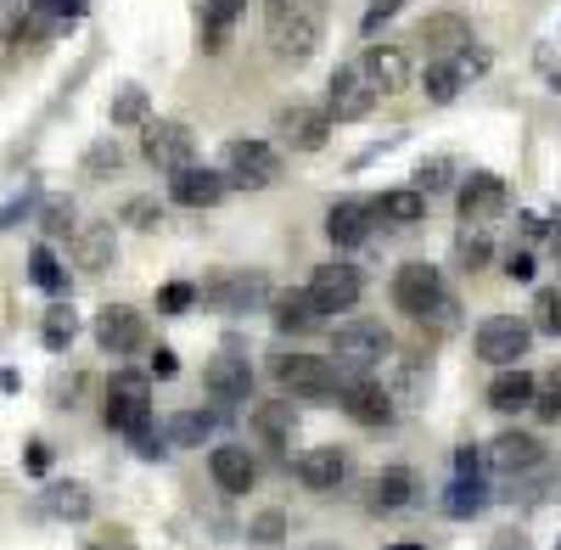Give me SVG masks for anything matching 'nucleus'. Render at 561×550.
<instances>
[{
	"label": "nucleus",
	"instance_id": "obj_58",
	"mask_svg": "<svg viewBox=\"0 0 561 550\" xmlns=\"http://www.w3.org/2000/svg\"><path fill=\"white\" fill-rule=\"evenodd\" d=\"M523 219V237H545V214H517Z\"/></svg>",
	"mask_w": 561,
	"mask_h": 550
},
{
	"label": "nucleus",
	"instance_id": "obj_36",
	"mask_svg": "<svg viewBox=\"0 0 561 550\" xmlns=\"http://www.w3.org/2000/svg\"><path fill=\"white\" fill-rule=\"evenodd\" d=\"M489 259H494V242L483 237V225H466V231L455 237V264H460L466 275H478Z\"/></svg>",
	"mask_w": 561,
	"mask_h": 550
},
{
	"label": "nucleus",
	"instance_id": "obj_54",
	"mask_svg": "<svg viewBox=\"0 0 561 550\" xmlns=\"http://www.w3.org/2000/svg\"><path fill=\"white\" fill-rule=\"evenodd\" d=\"M455 472H466V478H472V472H483V449L460 444V449H455Z\"/></svg>",
	"mask_w": 561,
	"mask_h": 550
},
{
	"label": "nucleus",
	"instance_id": "obj_8",
	"mask_svg": "<svg viewBox=\"0 0 561 550\" xmlns=\"http://www.w3.org/2000/svg\"><path fill=\"white\" fill-rule=\"evenodd\" d=\"M483 467L500 472V478H523L534 467H545V438L539 433H523V427H505L483 444Z\"/></svg>",
	"mask_w": 561,
	"mask_h": 550
},
{
	"label": "nucleus",
	"instance_id": "obj_35",
	"mask_svg": "<svg viewBox=\"0 0 561 550\" xmlns=\"http://www.w3.org/2000/svg\"><path fill=\"white\" fill-rule=\"evenodd\" d=\"M28 282H34L39 293H68V270H62V259L45 248V242L28 253Z\"/></svg>",
	"mask_w": 561,
	"mask_h": 550
},
{
	"label": "nucleus",
	"instance_id": "obj_14",
	"mask_svg": "<svg viewBox=\"0 0 561 550\" xmlns=\"http://www.w3.org/2000/svg\"><path fill=\"white\" fill-rule=\"evenodd\" d=\"M370 107H377V90H370V79L359 68H337L332 79H325V118L332 124H354Z\"/></svg>",
	"mask_w": 561,
	"mask_h": 550
},
{
	"label": "nucleus",
	"instance_id": "obj_30",
	"mask_svg": "<svg viewBox=\"0 0 561 550\" xmlns=\"http://www.w3.org/2000/svg\"><path fill=\"white\" fill-rule=\"evenodd\" d=\"M415 489H421V478L410 467H382L377 483H370V506L377 512H404V506H415Z\"/></svg>",
	"mask_w": 561,
	"mask_h": 550
},
{
	"label": "nucleus",
	"instance_id": "obj_25",
	"mask_svg": "<svg viewBox=\"0 0 561 550\" xmlns=\"http://www.w3.org/2000/svg\"><path fill=\"white\" fill-rule=\"evenodd\" d=\"M489 483H483V472H455V483L444 489V517H455V523H472V517H483L489 512Z\"/></svg>",
	"mask_w": 561,
	"mask_h": 550
},
{
	"label": "nucleus",
	"instance_id": "obj_24",
	"mask_svg": "<svg viewBox=\"0 0 561 550\" xmlns=\"http://www.w3.org/2000/svg\"><path fill=\"white\" fill-rule=\"evenodd\" d=\"M534 388H539L534 371H523V365H500V377L489 382V410H500V416H517V410L534 404Z\"/></svg>",
	"mask_w": 561,
	"mask_h": 550
},
{
	"label": "nucleus",
	"instance_id": "obj_23",
	"mask_svg": "<svg viewBox=\"0 0 561 550\" xmlns=\"http://www.w3.org/2000/svg\"><path fill=\"white\" fill-rule=\"evenodd\" d=\"M370 203H359V197H343V203H332L325 208V237H332L337 248H359V242H370Z\"/></svg>",
	"mask_w": 561,
	"mask_h": 550
},
{
	"label": "nucleus",
	"instance_id": "obj_40",
	"mask_svg": "<svg viewBox=\"0 0 561 550\" xmlns=\"http://www.w3.org/2000/svg\"><path fill=\"white\" fill-rule=\"evenodd\" d=\"M421 90H427V102L449 107V102L460 96V73H455L449 62H433V68H427V79H421Z\"/></svg>",
	"mask_w": 561,
	"mask_h": 550
},
{
	"label": "nucleus",
	"instance_id": "obj_57",
	"mask_svg": "<svg viewBox=\"0 0 561 550\" xmlns=\"http://www.w3.org/2000/svg\"><path fill=\"white\" fill-rule=\"evenodd\" d=\"M545 242H550V253H556V264H561V208L545 219Z\"/></svg>",
	"mask_w": 561,
	"mask_h": 550
},
{
	"label": "nucleus",
	"instance_id": "obj_41",
	"mask_svg": "<svg viewBox=\"0 0 561 550\" xmlns=\"http://www.w3.org/2000/svg\"><path fill=\"white\" fill-rule=\"evenodd\" d=\"M534 332H545V337H561V293L556 287H539V298H534V320H528Z\"/></svg>",
	"mask_w": 561,
	"mask_h": 550
},
{
	"label": "nucleus",
	"instance_id": "obj_60",
	"mask_svg": "<svg viewBox=\"0 0 561 550\" xmlns=\"http://www.w3.org/2000/svg\"><path fill=\"white\" fill-rule=\"evenodd\" d=\"M550 90H556V96H561V73H556V79H550Z\"/></svg>",
	"mask_w": 561,
	"mask_h": 550
},
{
	"label": "nucleus",
	"instance_id": "obj_44",
	"mask_svg": "<svg viewBox=\"0 0 561 550\" xmlns=\"http://www.w3.org/2000/svg\"><path fill=\"white\" fill-rule=\"evenodd\" d=\"M528 410H534L539 422H561V365L534 388V404H528Z\"/></svg>",
	"mask_w": 561,
	"mask_h": 550
},
{
	"label": "nucleus",
	"instance_id": "obj_17",
	"mask_svg": "<svg viewBox=\"0 0 561 550\" xmlns=\"http://www.w3.org/2000/svg\"><path fill=\"white\" fill-rule=\"evenodd\" d=\"M225 192H230L225 169H203V163H185V169H174V174H169V197H174L180 208H214V203H219Z\"/></svg>",
	"mask_w": 561,
	"mask_h": 550
},
{
	"label": "nucleus",
	"instance_id": "obj_4",
	"mask_svg": "<svg viewBox=\"0 0 561 550\" xmlns=\"http://www.w3.org/2000/svg\"><path fill=\"white\" fill-rule=\"evenodd\" d=\"M107 427L124 438L152 433V377L147 371H113L107 382Z\"/></svg>",
	"mask_w": 561,
	"mask_h": 550
},
{
	"label": "nucleus",
	"instance_id": "obj_45",
	"mask_svg": "<svg viewBox=\"0 0 561 550\" xmlns=\"http://www.w3.org/2000/svg\"><path fill=\"white\" fill-rule=\"evenodd\" d=\"M449 180H455V163H449V158H433V163H421V169H415V192H421V197L449 192Z\"/></svg>",
	"mask_w": 561,
	"mask_h": 550
},
{
	"label": "nucleus",
	"instance_id": "obj_27",
	"mask_svg": "<svg viewBox=\"0 0 561 550\" xmlns=\"http://www.w3.org/2000/svg\"><path fill=\"white\" fill-rule=\"evenodd\" d=\"M113 259H118L113 225H84V231H73V264H79L84 275H102Z\"/></svg>",
	"mask_w": 561,
	"mask_h": 550
},
{
	"label": "nucleus",
	"instance_id": "obj_47",
	"mask_svg": "<svg viewBox=\"0 0 561 550\" xmlns=\"http://www.w3.org/2000/svg\"><path fill=\"white\" fill-rule=\"evenodd\" d=\"M197 303V287L192 282H169L163 293H158V314H185Z\"/></svg>",
	"mask_w": 561,
	"mask_h": 550
},
{
	"label": "nucleus",
	"instance_id": "obj_53",
	"mask_svg": "<svg viewBox=\"0 0 561 550\" xmlns=\"http://www.w3.org/2000/svg\"><path fill=\"white\" fill-rule=\"evenodd\" d=\"M174 371H180V359H174V348H163V343H158V354H152V371H147V377H158V382H169Z\"/></svg>",
	"mask_w": 561,
	"mask_h": 550
},
{
	"label": "nucleus",
	"instance_id": "obj_38",
	"mask_svg": "<svg viewBox=\"0 0 561 550\" xmlns=\"http://www.w3.org/2000/svg\"><path fill=\"white\" fill-rule=\"evenodd\" d=\"M39 337H45V348H51V354H62L73 337H79V314L68 309V303H57L51 314H45V326H39Z\"/></svg>",
	"mask_w": 561,
	"mask_h": 550
},
{
	"label": "nucleus",
	"instance_id": "obj_37",
	"mask_svg": "<svg viewBox=\"0 0 561 550\" xmlns=\"http://www.w3.org/2000/svg\"><path fill=\"white\" fill-rule=\"evenodd\" d=\"M214 427H219L214 410H180V416L163 427V438H169V444H203Z\"/></svg>",
	"mask_w": 561,
	"mask_h": 550
},
{
	"label": "nucleus",
	"instance_id": "obj_48",
	"mask_svg": "<svg viewBox=\"0 0 561 550\" xmlns=\"http://www.w3.org/2000/svg\"><path fill=\"white\" fill-rule=\"evenodd\" d=\"M523 478H534V472H523ZM511 494H523L528 506H539V500H556V494H561V467H550L545 478H534L528 489H511Z\"/></svg>",
	"mask_w": 561,
	"mask_h": 550
},
{
	"label": "nucleus",
	"instance_id": "obj_20",
	"mask_svg": "<svg viewBox=\"0 0 561 550\" xmlns=\"http://www.w3.org/2000/svg\"><path fill=\"white\" fill-rule=\"evenodd\" d=\"M280 141H287L293 152H320L325 141H332V118H325V107H287L275 118Z\"/></svg>",
	"mask_w": 561,
	"mask_h": 550
},
{
	"label": "nucleus",
	"instance_id": "obj_49",
	"mask_svg": "<svg viewBox=\"0 0 561 550\" xmlns=\"http://www.w3.org/2000/svg\"><path fill=\"white\" fill-rule=\"evenodd\" d=\"M34 208H39V186H28L23 197H12L7 208H0V231H18V225H23Z\"/></svg>",
	"mask_w": 561,
	"mask_h": 550
},
{
	"label": "nucleus",
	"instance_id": "obj_33",
	"mask_svg": "<svg viewBox=\"0 0 561 550\" xmlns=\"http://www.w3.org/2000/svg\"><path fill=\"white\" fill-rule=\"evenodd\" d=\"M45 512L62 517V523H90L96 500H90V489H84V483H51V489H45Z\"/></svg>",
	"mask_w": 561,
	"mask_h": 550
},
{
	"label": "nucleus",
	"instance_id": "obj_10",
	"mask_svg": "<svg viewBox=\"0 0 561 550\" xmlns=\"http://www.w3.org/2000/svg\"><path fill=\"white\" fill-rule=\"evenodd\" d=\"M275 174H280V152L270 141H230L225 147V180H230V186L264 192Z\"/></svg>",
	"mask_w": 561,
	"mask_h": 550
},
{
	"label": "nucleus",
	"instance_id": "obj_56",
	"mask_svg": "<svg viewBox=\"0 0 561 550\" xmlns=\"http://www.w3.org/2000/svg\"><path fill=\"white\" fill-rule=\"evenodd\" d=\"M23 461H28V472H34V478H45V467H51V449H45V444H28Z\"/></svg>",
	"mask_w": 561,
	"mask_h": 550
},
{
	"label": "nucleus",
	"instance_id": "obj_55",
	"mask_svg": "<svg viewBox=\"0 0 561 550\" xmlns=\"http://www.w3.org/2000/svg\"><path fill=\"white\" fill-rule=\"evenodd\" d=\"M489 550H534V539L523 534V528H505V534H494V545Z\"/></svg>",
	"mask_w": 561,
	"mask_h": 550
},
{
	"label": "nucleus",
	"instance_id": "obj_32",
	"mask_svg": "<svg viewBox=\"0 0 561 550\" xmlns=\"http://www.w3.org/2000/svg\"><path fill=\"white\" fill-rule=\"evenodd\" d=\"M242 12H248V0H203V51H225Z\"/></svg>",
	"mask_w": 561,
	"mask_h": 550
},
{
	"label": "nucleus",
	"instance_id": "obj_61",
	"mask_svg": "<svg viewBox=\"0 0 561 550\" xmlns=\"http://www.w3.org/2000/svg\"><path fill=\"white\" fill-rule=\"evenodd\" d=\"M556 550H561V539H556Z\"/></svg>",
	"mask_w": 561,
	"mask_h": 550
},
{
	"label": "nucleus",
	"instance_id": "obj_3",
	"mask_svg": "<svg viewBox=\"0 0 561 550\" xmlns=\"http://www.w3.org/2000/svg\"><path fill=\"white\" fill-rule=\"evenodd\" d=\"M325 34V0H275L270 12V39L287 62H309Z\"/></svg>",
	"mask_w": 561,
	"mask_h": 550
},
{
	"label": "nucleus",
	"instance_id": "obj_59",
	"mask_svg": "<svg viewBox=\"0 0 561 550\" xmlns=\"http://www.w3.org/2000/svg\"><path fill=\"white\" fill-rule=\"evenodd\" d=\"M388 550H427V545H388Z\"/></svg>",
	"mask_w": 561,
	"mask_h": 550
},
{
	"label": "nucleus",
	"instance_id": "obj_6",
	"mask_svg": "<svg viewBox=\"0 0 561 550\" xmlns=\"http://www.w3.org/2000/svg\"><path fill=\"white\" fill-rule=\"evenodd\" d=\"M438 298H444V275H438V264L410 259V264L393 270V309H399V314L427 320V314L438 309Z\"/></svg>",
	"mask_w": 561,
	"mask_h": 550
},
{
	"label": "nucleus",
	"instance_id": "obj_22",
	"mask_svg": "<svg viewBox=\"0 0 561 550\" xmlns=\"http://www.w3.org/2000/svg\"><path fill=\"white\" fill-rule=\"evenodd\" d=\"M208 472H214V483H219L225 494H248V489L259 483V467H253V455H248L242 444H214Z\"/></svg>",
	"mask_w": 561,
	"mask_h": 550
},
{
	"label": "nucleus",
	"instance_id": "obj_12",
	"mask_svg": "<svg viewBox=\"0 0 561 550\" xmlns=\"http://www.w3.org/2000/svg\"><path fill=\"white\" fill-rule=\"evenodd\" d=\"M293 478L309 489V494H337L348 483V455L337 444H314V449H298L293 455Z\"/></svg>",
	"mask_w": 561,
	"mask_h": 550
},
{
	"label": "nucleus",
	"instance_id": "obj_29",
	"mask_svg": "<svg viewBox=\"0 0 561 550\" xmlns=\"http://www.w3.org/2000/svg\"><path fill=\"white\" fill-rule=\"evenodd\" d=\"M264 309L275 314V332H287V337H304L320 326V309L309 303V293H270Z\"/></svg>",
	"mask_w": 561,
	"mask_h": 550
},
{
	"label": "nucleus",
	"instance_id": "obj_9",
	"mask_svg": "<svg viewBox=\"0 0 561 550\" xmlns=\"http://www.w3.org/2000/svg\"><path fill=\"white\" fill-rule=\"evenodd\" d=\"M140 152H147V163H152V169L174 174V169H185V163H197V135L185 129L180 118H147Z\"/></svg>",
	"mask_w": 561,
	"mask_h": 550
},
{
	"label": "nucleus",
	"instance_id": "obj_26",
	"mask_svg": "<svg viewBox=\"0 0 561 550\" xmlns=\"http://www.w3.org/2000/svg\"><path fill=\"white\" fill-rule=\"evenodd\" d=\"M370 219L393 225V231H410V225L427 219V197H421L415 186H393V192H382L377 203H370Z\"/></svg>",
	"mask_w": 561,
	"mask_h": 550
},
{
	"label": "nucleus",
	"instance_id": "obj_39",
	"mask_svg": "<svg viewBox=\"0 0 561 550\" xmlns=\"http://www.w3.org/2000/svg\"><path fill=\"white\" fill-rule=\"evenodd\" d=\"M248 539L264 545V550H275L280 539H287V512H280V506H264V512L248 523Z\"/></svg>",
	"mask_w": 561,
	"mask_h": 550
},
{
	"label": "nucleus",
	"instance_id": "obj_52",
	"mask_svg": "<svg viewBox=\"0 0 561 550\" xmlns=\"http://www.w3.org/2000/svg\"><path fill=\"white\" fill-rule=\"evenodd\" d=\"M129 444H135V455H140V461H163V455L174 449V444H169L158 427H152V433H140V438H129Z\"/></svg>",
	"mask_w": 561,
	"mask_h": 550
},
{
	"label": "nucleus",
	"instance_id": "obj_28",
	"mask_svg": "<svg viewBox=\"0 0 561 550\" xmlns=\"http://www.w3.org/2000/svg\"><path fill=\"white\" fill-rule=\"evenodd\" d=\"M421 45H427L433 57H455L460 45H472V23H466L460 12H433L427 23H421V34H415Z\"/></svg>",
	"mask_w": 561,
	"mask_h": 550
},
{
	"label": "nucleus",
	"instance_id": "obj_42",
	"mask_svg": "<svg viewBox=\"0 0 561 550\" xmlns=\"http://www.w3.org/2000/svg\"><path fill=\"white\" fill-rule=\"evenodd\" d=\"M39 231L45 237H73V203L68 197H45L39 203Z\"/></svg>",
	"mask_w": 561,
	"mask_h": 550
},
{
	"label": "nucleus",
	"instance_id": "obj_5",
	"mask_svg": "<svg viewBox=\"0 0 561 550\" xmlns=\"http://www.w3.org/2000/svg\"><path fill=\"white\" fill-rule=\"evenodd\" d=\"M197 298L219 314H248V309H264L270 303V275L264 270H225L214 275L208 287H197Z\"/></svg>",
	"mask_w": 561,
	"mask_h": 550
},
{
	"label": "nucleus",
	"instance_id": "obj_50",
	"mask_svg": "<svg viewBox=\"0 0 561 550\" xmlns=\"http://www.w3.org/2000/svg\"><path fill=\"white\" fill-rule=\"evenodd\" d=\"M500 270L511 275V282H523V287H528V282H534V275H539V264H534V253H528V248H511Z\"/></svg>",
	"mask_w": 561,
	"mask_h": 550
},
{
	"label": "nucleus",
	"instance_id": "obj_34",
	"mask_svg": "<svg viewBox=\"0 0 561 550\" xmlns=\"http://www.w3.org/2000/svg\"><path fill=\"white\" fill-rule=\"evenodd\" d=\"M107 118H113V129H135V124H147L152 118V96L140 84H124L118 96H113V107H107Z\"/></svg>",
	"mask_w": 561,
	"mask_h": 550
},
{
	"label": "nucleus",
	"instance_id": "obj_11",
	"mask_svg": "<svg viewBox=\"0 0 561 550\" xmlns=\"http://www.w3.org/2000/svg\"><path fill=\"white\" fill-rule=\"evenodd\" d=\"M309 303L320 309V314H337V309H354L359 303V293H365V282H359V270L354 264H314V275H309Z\"/></svg>",
	"mask_w": 561,
	"mask_h": 550
},
{
	"label": "nucleus",
	"instance_id": "obj_2",
	"mask_svg": "<svg viewBox=\"0 0 561 550\" xmlns=\"http://www.w3.org/2000/svg\"><path fill=\"white\" fill-rule=\"evenodd\" d=\"M270 377H275V388L287 399H320V404H337V388H343L332 359L325 354H298V348H280L270 359Z\"/></svg>",
	"mask_w": 561,
	"mask_h": 550
},
{
	"label": "nucleus",
	"instance_id": "obj_43",
	"mask_svg": "<svg viewBox=\"0 0 561 550\" xmlns=\"http://www.w3.org/2000/svg\"><path fill=\"white\" fill-rule=\"evenodd\" d=\"M118 219L129 225V231H158V219H163V203L140 192V197H129V203H124V214H118Z\"/></svg>",
	"mask_w": 561,
	"mask_h": 550
},
{
	"label": "nucleus",
	"instance_id": "obj_1",
	"mask_svg": "<svg viewBox=\"0 0 561 550\" xmlns=\"http://www.w3.org/2000/svg\"><path fill=\"white\" fill-rule=\"evenodd\" d=\"M393 354V332L382 326V320H343V326L332 332V359L337 365V377H370L377 365Z\"/></svg>",
	"mask_w": 561,
	"mask_h": 550
},
{
	"label": "nucleus",
	"instance_id": "obj_19",
	"mask_svg": "<svg viewBox=\"0 0 561 550\" xmlns=\"http://www.w3.org/2000/svg\"><path fill=\"white\" fill-rule=\"evenodd\" d=\"M500 214H505V180L489 174V169H472L466 186H460V219L466 225H489Z\"/></svg>",
	"mask_w": 561,
	"mask_h": 550
},
{
	"label": "nucleus",
	"instance_id": "obj_51",
	"mask_svg": "<svg viewBox=\"0 0 561 550\" xmlns=\"http://www.w3.org/2000/svg\"><path fill=\"white\" fill-rule=\"evenodd\" d=\"M404 7H410V0H377V7L365 12V23H359V28H365V34H377V28H382V23H393Z\"/></svg>",
	"mask_w": 561,
	"mask_h": 550
},
{
	"label": "nucleus",
	"instance_id": "obj_18",
	"mask_svg": "<svg viewBox=\"0 0 561 550\" xmlns=\"http://www.w3.org/2000/svg\"><path fill=\"white\" fill-rule=\"evenodd\" d=\"M90 332H96L102 354H135L140 343H147V320H140V309H129V303H107Z\"/></svg>",
	"mask_w": 561,
	"mask_h": 550
},
{
	"label": "nucleus",
	"instance_id": "obj_31",
	"mask_svg": "<svg viewBox=\"0 0 561 550\" xmlns=\"http://www.w3.org/2000/svg\"><path fill=\"white\" fill-rule=\"evenodd\" d=\"M253 433H259L264 444H293V433H298L293 399H259V404H253Z\"/></svg>",
	"mask_w": 561,
	"mask_h": 550
},
{
	"label": "nucleus",
	"instance_id": "obj_21",
	"mask_svg": "<svg viewBox=\"0 0 561 550\" xmlns=\"http://www.w3.org/2000/svg\"><path fill=\"white\" fill-rule=\"evenodd\" d=\"M359 73L370 79V90L377 96H399V90H410V57L399 51V45H370Z\"/></svg>",
	"mask_w": 561,
	"mask_h": 550
},
{
	"label": "nucleus",
	"instance_id": "obj_15",
	"mask_svg": "<svg viewBox=\"0 0 561 550\" xmlns=\"http://www.w3.org/2000/svg\"><path fill=\"white\" fill-rule=\"evenodd\" d=\"M388 393H393V404H421L427 399V388H433V359L421 354V348H393L388 359Z\"/></svg>",
	"mask_w": 561,
	"mask_h": 550
},
{
	"label": "nucleus",
	"instance_id": "obj_46",
	"mask_svg": "<svg viewBox=\"0 0 561 550\" xmlns=\"http://www.w3.org/2000/svg\"><path fill=\"white\" fill-rule=\"evenodd\" d=\"M118 163H124V152H118V141H96V147H90V152H84V174H90V180H102V174H113Z\"/></svg>",
	"mask_w": 561,
	"mask_h": 550
},
{
	"label": "nucleus",
	"instance_id": "obj_16",
	"mask_svg": "<svg viewBox=\"0 0 561 550\" xmlns=\"http://www.w3.org/2000/svg\"><path fill=\"white\" fill-rule=\"evenodd\" d=\"M203 388H208L219 404H242V399H253V365H248V354L219 348V354L203 365Z\"/></svg>",
	"mask_w": 561,
	"mask_h": 550
},
{
	"label": "nucleus",
	"instance_id": "obj_7",
	"mask_svg": "<svg viewBox=\"0 0 561 550\" xmlns=\"http://www.w3.org/2000/svg\"><path fill=\"white\" fill-rule=\"evenodd\" d=\"M528 343H534V326H528V320H517V314L478 320V337H472L478 359H489V365H523Z\"/></svg>",
	"mask_w": 561,
	"mask_h": 550
},
{
	"label": "nucleus",
	"instance_id": "obj_13",
	"mask_svg": "<svg viewBox=\"0 0 561 550\" xmlns=\"http://www.w3.org/2000/svg\"><path fill=\"white\" fill-rule=\"evenodd\" d=\"M337 404H343V416L359 422V427H388V422L399 416L393 393H388L382 382H370V377H348V382L337 388Z\"/></svg>",
	"mask_w": 561,
	"mask_h": 550
}]
</instances>
